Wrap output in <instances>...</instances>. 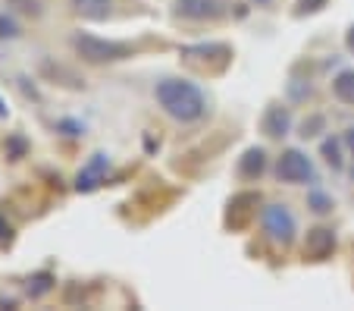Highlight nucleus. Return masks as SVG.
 Instances as JSON below:
<instances>
[{
	"label": "nucleus",
	"instance_id": "obj_1",
	"mask_svg": "<svg viewBox=\"0 0 354 311\" xmlns=\"http://www.w3.org/2000/svg\"><path fill=\"white\" fill-rule=\"evenodd\" d=\"M154 95H157V104L179 123H194L207 114V98H204V91L194 82L163 79V82H157Z\"/></svg>",
	"mask_w": 354,
	"mask_h": 311
},
{
	"label": "nucleus",
	"instance_id": "obj_2",
	"mask_svg": "<svg viewBox=\"0 0 354 311\" xmlns=\"http://www.w3.org/2000/svg\"><path fill=\"white\" fill-rule=\"evenodd\" d=\"M73 51L85 63H116L132 54V48L122 44V41H107L88 32H73Z\"/></svg>",
	"mask_w": 354,
	"mask_h": 311
},
{
	"label": "nucleus",
	"instance_id": "obj_3",
	"mask_svg": "<svg viewBox=\"0 0 354 311\" xmlns=\"http://www.w3.org/2000/svg\"><path fill=\"white\" fill-rule=\"evenodd\" d=\"M261 224H263V233H267L270 242L276 245H292L295 242V233H298V224H295L292 211L286 204H267L261 214Z\"/></svg>",
	"mask_w": 354,
	"mask_h": 311
},
{
	"label": "nucleus",
	"instance_id": "obj_4",
	"mask_svg": "<svg viewBox=\"0 0 354 311\" xmlns=\"http://www.w3.org/2000/svg\"><path fill=\"white\" fill-rule=\"evenodd\" d=\"M276 176L279 183H292V186H304V183H317V173H314V163L304 151L298 148H288L279 154L276 161Z\"/></svg>",
	"mask_w": 354,
	"mask_h": 311
},
{
	"label": "nucleus",
	"instance_id": "obj_5",
	"mask_svg": "<svg viewBox=\"0 0 354 311\" xmlns=\"http://www.w3.org/2000/svg\"><path fill=\"white\" fill-rule=\"evenodd\" d=\"M107 154L104 151H97V154H91V161L85 163V167L79 170V176H75V192H82V195H88V192H94L100 183H104V173H107Z\"/></svg>",
	"mask_w": 354,
	"mask_h": 311
},
{
	"label": "nucleus",
	"instance_id": "obj_6",
	"mask_svg": "<svg viewBox=\"0 0 354 311\" xmlns=\"http://www.w3.org/2000/svg\"><path fill=\"white\" fill-rule=\"evenodd\" d=\"M173 13L182 19H216L223 13L220 0H176Z\"/></svg>",
	"mask_w": 354,
	"mask_h": 311
},
{
	"label": "nucleus",
	"instance_id": "obj_7",
	"mask_svg": "<svg viewBox=\"0 0 354 311\" xmlns=\"http://www.w3.org/2000/svg\"><path fill=\"white\" fill-rule=\"evenodd\" d=\"M333 249H335V233L329 230V226H314V230H308L304 255H308L310 261H323V258H329Z\"/></svg>",
	"mask_w": 354,
	"mask_h": 311
},
{
	"label": "nucleus",
	"instance_id": "obj_8",
	"mask_svg": "<svg viewBox=\"0 0 354 311\" xmlns=\"http://www.w3.org/2000/svg\"><path fill=\"white\" fill-rule=\"evenodd\" d=\"M261 126L270 139H282V136H288V129H292V114H288V107H282V104H270Z\"/></svg>",
	"mask_w": 354,
	"mask_h": 311
},
{
	"label": "nucleus",
	"instance_id": "obj_9",
	"mask_svg": "<svg viewBox=\"0 0 354 311\" xmlns=\"http://www.w3.org/2000/svg\"><path fill=\"white\" fill-rule=\"evenodd\" d=\"M263 170H267V151H263V148H248L245 154H241L239 173L245 176V179H257Z\"/></svg>",
	"mask_w": 354,
	"mask_h": 311
},
{
	"label": "nucleus",
	"instance_id": "obj_10",
	"mask_svg": "<svg viewBox=\"0 0 354 311\" xmlns=\"http://www.w3.org/2000/svg\"><path fill=\"white\" fill-rule=\"evenodd\" d=\"M113 0H73V10L82 19H107Z\"/></svg>",
	"mask_w": 354,
	"mask_h": 311
},
{
	"label": "nucleus",
	"instance_id": "obj_11",
	"mask_svg": "<svg viewBox=\"0 0 354 311\" xmlns=\"http://www.w3.org/2000/svg\"><path fill=\"white\" fill-rule=\"evenodd\" d=\"M333 95L342 104H354V69H342L333 79Z\"/></svg>",
	"mask_w": 354,
	"mask_h": 311
},
{
	"label": "nucleus",
	"instance_id": "obj_12",
	"mask_svg": "<svg viewBox=\"0 0 354 311\" xmlns=\"http://www.w3.org/2000/svg\"><path fill=\"white\" fill-rule=\"evenodd\" d=\"M54 274H47V271H41V274H32V277H28V283H26V292L32 299H41V296H47V292L54 290Z\"/></svg>",
	"mask_w": 354,
	"mask_h": 311
},
{
	"label": "nucleus",
	"instance_id": "obj_13",
	"mask_svg": "<svg viewBox=\"0 0 354 311\" xmlns=\"http://www.w3.org/2000/svg\"><path fill=\"white\" fill-rule=\"evenodd\" d=\"M320 154L326 157V163L333 170H342V142H339V139H323Z\"/></svg>",
	"mask_w": 354,
	"mask_h": 311
},
{
	"label": "nucleus",
	"instance_id": "obj_14",
	"mask_svg": "<svg viewBox=\"0 0 354 311\" xmlns=\"http://www.w3.org/2000/svg\"><path fill=\"white\" fill-rule=\"evenodd\" d=\"M308 208L314 211V214H329V211H333L335 204H333V198H329L326 192L310 189V195H308Z\"/></svg>",
	"mask_w": 354,
	"mask_h": 311
},
{
	"label": "nucleus",
	"instance_id": "obj_15",
	"mask_svg": "<svg viewBox=\"0 0 354 311\" xmlns=\"http://www.w3.org/2000/svg\"><path fill=\"white\" fill-rule=\"evenodd\" d=\"M28 154V142L22 136H10L7 139V161H19Z\"/></svg>",
	"mask_w": 354,
	"mask_h": 311
},
{
	"label": "nucleus",
	"instance_id": "obj_16",
	"mask_svg": "<svg viewBox=\"0 0 354 311\" xmlns=\"http://www.w3.org/2000/svg\"><path fill=\"white\" fill-rule=\"evenodd\" d=\"M0 38L3 41L19 38V26H16V19H10V16H3V13H0Z\"/></svg>",
	"mask_w": 354,
	"mask_h": 311
},
{
	"label": "nucleus",
	"instance_id": "obj_17",
	"mask_svg": "<svg viewBox=\"0 0 354 311\" xmlns=\"http://www.w3.org/2000/svg\"><path fill=\"white\" fill-rule=\"evenodd\" d=\"M323 123H326L323 116H310V120H304L301 123V139H314L317 132L323 129Z\"/></svg>",
	"mask_w": 354,
	"mask_h": 311
},
{
	"label": "nucleus",
	"instance_id": "obj_18",
	"mask_svg": "<svg viewBox=\"0 0 354 311\" xmlns=\"http://www.w3.org/2000/svg\"><path fill=\"white\" fill-rule=\"evenodd\" d=\"M326 7V0H298V16L304 13H320Z\"/></svg>",
	"mask_w": 354,
	"mask_h": 311
},
{
	"label": "nucleus",
	"instance_id": "obj_19",
	"mask_svg": "<svg viewBox=\"0 0 354 311\" xmlns=\"http://www.w3.org/2000/svg\"><path fill=\"white\" fill-rule=\"evenodd\" d=\"M57 129H63L66 136H82V132H85V126H82V123H75V120H60V123H57Z\"/></svg>",
	"mask_w": 354,
	"mask_h": 311
},
{
	"label": "nucleus",
	"instance_id": "obj_20",
	"mask_svg": "<svg viewBox=\"0 0 354 311\" xmlns=\"http://www.w3.org/2000/svg\"><path fill=\"white\" fill-rule=\"evenodd\" d=\"M13 3L19 10H26V13H35V16L41 13V0H13Z\"/></svg>",
	"mask_w": 354,
	"mask_h": 311
},
{
	"label": "nucleus",
	"instance_id": "obj_21",
	"mask_svg": "<svg viewBox=\"0 0 354 311\" xmlns=\"http://www.w3.org/2000/svg\"><path fill=\"white\" fill-rule=\"evenodd\" d=\"M342 142H345L348 148H351V154H354V126H351V129H348V132H345V139H342Z\"/></svg>",
	"mask_w": 354,
	"mask_h": 311
},
{
	"label": "nucleus",
	"instance_id": "obj_22",
	"mask_svg": "<svg viewBox=\"0 0 354 311\" xmlns=\"http://www.w3.org/2000/svg\"><path fill=\"white\" fill-rule=\"evenodd\" d=\"M345 44H348V51H351V54H354V26L348 28V35H345Z\"/></svg>",
	"mask_w": 354,
	"mask_h": 311
},
{
	"label": "nucleus",
	"instance_id": "obj_23",
	"mask_svg": "<svg viewBox=\"0 0 354 311\" xmlns=\"http://www.w3.org/2000/svg\"><path fill=\"white\" fill-rule=\"evenodd\" d=\"M10 236V226L3 224V217H0V239H7Z\"/></svg>",
	"mask_w": 354,
	"mask_h": 311
},
{
	"label": "nucleus",
	"instance_id": "obj_24",
	"mask_svg": "<svg viewBox=\"0 0 354 311\" xmlns=\"http://www.w3.org/2000/svg\"><path fill=\"white\" fill-rule=\"evenodd\" d=\"M0 116H7V107H3V104H0Z\"/></svg>",
	"mask_w": 354,
	"mask_h": 311
},
{
	"label": "nucleus",
	"instance_id": "obj_25",
	"mask_svg": "<svg viewBox=\"0 0 354 311\" xmlns=\"http://www.w3.org/2000/svg\"><path fill=\"white\" fill-rule=\"evenodd\" d=\"M254 3H270V0H254Z\"/></svg>",
	"mask_w": 354,
	"mask_h": 311
},
{
	"label": "nucleus",
	"instance_id": "obj_26",
	"mask_svg": "<svg viewBox=\"0 0 354 311\" xmlns=\"http://www.w3.org/2000/svg\"><path fill=\"white\" fill-rule=\"evenodd\" d=\"M351 179H354V170H351Z\"/></svg>",
	"mask_w": 354,
	"mask_h": 311
}]
</instances>
